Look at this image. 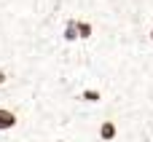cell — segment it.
Masks as SVG:
<instances>
[{
  "label": "cell",
  "mask_w": 153,
  "mask_h": 142,
  "mask_svg": "<svg viewBox=\"0 0 153 142\" xmlns=\"http://www.w3.org/2000/svg\"><path fill=\"white\" fill-rule=\"evenodd\" d=\"M97 134H100L102 142H116V137H118V124L108 118V121L100 124V132H97Z\"/></svg>",
  "instance_id": "cell-1"
},
{
  "label": "cell",
  "mask_w": 153,
  "mask_h": 142,
  "mask_svg": "<svg viewBox=\"0 0 153 142\" xmlns=\"http://www.w3.org/2000/svg\"><path fill=\"white\" fill-rule=\"evenodd\" d=\"M16 124H19L16 113L8 107H0V132H11V129H16Z\"/></svg>",
  "instance_id": "cell-2"
},
{
  "label": "cell",
  "mask_w": 153,
  "mask_h": 142,
  "mask_svg": "<svg viewBox=\"0 0 153 142\" xmlns=\"http://www.w3.org/2000/svg\"><path fill=\"white\" fill-rule=\"evenodd\" d=\"M78 99L81 102H89V105H97V102H102V91L100 89H83L78 94Z\"/></svg>",
  "instance_id": "cell-3"
},
{
  "label": "cell",
  "mask_w": 153,
  "mask_h": 142,
  "mask_svg": "<svg viewBox=\"0 0 153 142\" xmlns=\"http://www.w3.org/2000/svg\"><path fill=\"white\" fill-rule=\"evenodd\" d=\"M62 38H65L67 43H75V40H78V19H70V21L65 24V32H62Z\"/></svg>",
  "instance_id": "cell-4"
},
{
  "label": "cell",
  "mask_w": 153,
  "mask_h": 142,
  "mask_svg": "<svg viewBox=\"0 0 153 142\" xmlns=\"http://www.w3.org/2000/svg\"><path fill=\"white\" fill-rule=\"evenodd\" d=\"M91 32H94L91 21H83V19H78V40H89V38H91Z\"/></svg>",
  "instance_id": "cell-5"
},
{
  "label": "cell",
  "mask_w": 153,
  "mask_h": 142,
  "mask_svg": "<svg viewBox=\"0 0 153 142\" xmlns=\"http://www.w3.org/2000/svg\"><path fill=\"white\" fill-rule=\"evenodd\" d=\"M5 81H8V75H5V70L0 67V86H5Z\"/></svg>",
  "instance_id": "cell-6"
},
{
  "label": "cell",
  "mask_w": 153,
  "mask_h": 142,
  "mask_svg": "<svg viewBox=\"0 0 153 142\" xmlns=\"http://www.w3.org/2000/svg\"><path fill=\"white\" fill-rule=\"evenodd\" d=\"M151 40H153V27H151Z\"/></svg>",
  "instance_id": "cell-7"
},
{
  "label": "cell",
  "mask_w": 153,
  "mask_h": 142,
  "mask_svg": "<svg viewBox=\"0 0 153 142\" xmlns=\"http://www.w3.org/2000/svg\"><path fill=\"white\" fill-rule=\"evenodd\" d=\"M54 142H65V140H54Z\"/></svg>",
  "instance_id": "cell-8"
}]
</instances>
